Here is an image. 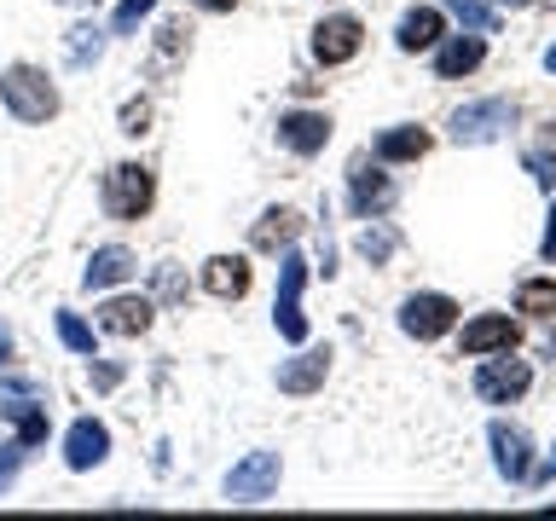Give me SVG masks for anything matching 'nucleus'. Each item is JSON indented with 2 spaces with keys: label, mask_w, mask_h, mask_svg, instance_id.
<instances>
[{
  "label": "nucleus",
  "mask_w": 556,
  "mask_h": 521,
  "mask_svg": "<svg viewBox=\"0 0 556 521\" xmlns=\"http://www.w3.org/2000/svg\"><path fill=\"white\" fill-rule=\"evenodd\" d=\"M0 104H7V116L24 122V128H41V122H52L64 111L59 87H52V76L41 64H7L0 69Z\"/></svg>",
  "instance_id": "obj_1"
},
{
  "label": "nucleus",
  "mask_w": 556,
  "mask_h": 521,
  "mask_svg": "<svg viewBox=\"0 0 556 521\" xmlns=\"http://www.w3.org/2000/svg\"><path fill=\"white\" fill-rule=\"evenodd\" d=\"M99 208L111 215L116 226H134L156 208V174L146 163H111L99 180Z\"/></svg>",
  "instance_id": "obj_2"
},
{
  "label": "nucleus",
  "mask_w": 556,
  "mask_h": 521,
  "mask_svg": "<svg viewBox=\"0 0 556 521\" xmlns=\"http://www.w3.org/2000/svg\"><path fill=\"white\" fill-rule=\"evenodd\" d=\"M0 417H7L12 434L35 452V446L47 441V429H52V399H47L41 382H29V377H7V382H0Z\"/></svg>",
  "instance_id": "obj_3"
},
{
  "label": "nucleus",
  "mask_w": 556,
  "mask_h": 521,
  "mask_svg": "<svg viewBox=\"0 0 556 521\" xmlns=\"http://www.w3.org/2000/svg\"><path fill=\"white\" fill-rule=\"evenodd\" d=\"M302 290H307V260L285 250V260H278V295H273V330L285 336L290 347L307 342V313H302Z\"/></svg>",
  "instance_id": "obj_4"
},
{
  "label": "nucleus",
  "mask_w": 556,
  "mask_h": 521,
  "mask_svg": "<svg viewBox=\"0 0 556 521\" xmlns=\"http://www.w3.org/2000/svg\"><path fill=\"white\" fill-rule=\"evenodd\" d=\"M516 128V99H469L452 111V139L458 145H493V139H504Z\"/></svg>",
  "instance_id": "obj_5"
},
{
  "label": "nucleus",
  "mask_w": 556,
  "mask_h": 521,
  "mask_svg": "<svg viewBox=\"0 0 556 521\" xmlns=\"http://www.w3.org/2000/svg\"><path fill=\"white\" fill-rule=\"evenodd\" d=\"M528 389H533V365L516 359V347H504V354H481V365H476V394L486 399V406H516Z\"/></svg>",
  "instance_id": "obj_6"
},
{
  "label": "nucleus",
  "mask_w": 556,
  "mask_h": 521,
  "mask_svg": "<svg viewBox=\"0 0 556 521\" xmlns=\"http://www.w3.org/2000/svg\"><path fill=\"white\" fill-rule=\"evenodd\" d=\"M400 330H406L412 342H441V336L458 330V302L441 295V290H417V295L400 302Z\"/></svg>",
  "instance_id": "obj_7"
},
{
  "label": "nucleus",
  "mask_w": 556,
  "mask_h": 521,
  "mask_svg": "<svg viewBox=\"0 0 556 521\" xmlns=\"http://www.w3.org/2000/svg\"><path fill=\"white\" fill-rule=\"evenodd\" d=\"M278 481H285V458H278V452H250V458H238L226 469V498L232 504H267L278 493Z\"/></svg>",
  "instance_id": "obj_8"
},
{
  "label": "nucleus",
  "mask_w": 556,
  "mask_h": 521,
  "mask_svg": "<svg viewBox=\"0 0 556 521\" xmlns=\"http://www.w3.org/2000/svg\"><path fill=\"white\" fill-rule=\"evenodd\" d=\"M359 47H365V24H359L354 12H330V17H319V24H313V59H319L325 69L354 64Z\"/></svg>",
  "instance_id": "obj_9"
},
{
  "label": "nucleus",
  "mask_w": 556,
  "mask_h": 521,
  "mask_svg": "<svg viewBox=\"0 0 556 521\" xmlns=\"http://www.w3.org/2000/svg\"><path fill=\"white\" fill-rule=\"evenodd\" d=\"M348 203H354L359 220H377L394 208V180L382 174V163H371V156H354L348 163Z\"/></svg>",
  "instance_id": "obj_10"
},
{
  "label": "nucleus",
  "mask_w": 556,
  "mask_h": 521,
  "mask_svg": "<svg viewBox=\"0 0 556 521\" xmlns=\"http://www.w3.org/2000/svg\"><path fill=\"white\" fill-rule=\"evenodd\" d=\"M486 446H493V469L510 486L533 475V441H528V429H521V423H504V417H498V423L486 429Z\"/></svg>",
  "instance_id": "obj_11"
},
{
  "label": "nucleus",
  "mask_w": 556,
  "mask_h": 521,
  "mask_svg": "<svg viewBox=\"0 0 556 521\" xmlns=\"http://www.w3.org/2000/svg\"><path fill=\"white\" fill-rule=\"evenodd\" d=\"M111 458V429L99 423V417H76V423L64 429V469L70 475H87V469H99Z\"/></svg>",
  "instance_id": "obj_12"
},
{
  "label": "nucleus",
  "mask_w": 556,
  "mask_h": 521,
  "mask_svg": "<svg viewBox=\"0 0 556 521\" xmlns=\"http://www.w3.org/2000/svg\"><path fill=\"white\" fill-rule=\"evenodd\" d=\"M198 284L215 295V302H243V295L255 290V267H250V255H208L198 267Z\"/></svg>",
  "instance_id": "obj_13"
},
{
  "label": "nucleus",
  "mask_w": 556,
  "mask_h": 521,
  "mask_svg": "<svg viewBox=\"0 0 556 521\" xmlns=\"http://www.w3.org/2000/svg\"><path fill=\"white\" fill-rule=\"evenodd\" d=\"M151 319H156V302H151V295H104L93 325L104 330V336H146Z\"/></svg>",
  "instance_id": "obj_14"
},
{
  "label": "nucleus",
  "mask_w": 556,
  "mask_h": 521,
  "mask_svg": "<svg viewBox=\"0 0 556 521\" xmlns=\"http://www.w3.org/2000/svg\"><path fill=\"white\" fill-rule=\"evenodd\" d=\"M330 377V347H295V354L273 371L278 394H319Z\"/></svg>",
  "instance_id": "obj_15"
},
{
  "label": "nucleus",
  "mask_w": 556,
  "mask_h": 521,
  "mask_svg": "<svg viewBox=\"0 0 556 521\" xmlns=\"http://www.w3.org/2000/svg\"><path fill=\"white\" fill-rule=\"evenodd\" d=\"M273 134H278V145H285L290 156H319L330 145V116L325 111H285Z\"/></svg>",
  "instance_id": "obj_16"
},
{
  "label": "nucleus",
  "mask_w": 556,
  "mask_h": 521,
  "mask_svg": "<svg viewBox=\"0 0 556 521\" xmlns=\"http://www.w3.org/2000/svg\"><path fill=\"white\" fill-rule=\"evenodd\" d=\"M481 59H486V35H441V41H434V76L441 81L476 76Z\"/></svg>",
  "instance_id": "obj_17"
},
{
  "label": "nucleus",
  "mask_w": 556,
  "mask_h": 521,
  "mask_svg": "<svg viewBox=\"0 0 556 521\" xmlns=\"http://www.w3.org/2000/svg\"><path fill=\"white\" fill-rule=\"evenodd\" d=\"M302 208H290V203H273V208H261V220L250 226V250L261 255H278V250H290L295 238H302Z\"/></svg>",
  "instance_id": "obj_18"
},
{
  "label": "nucleus",
  "mask_w": 556,
  "mask_h": 521,
  "mask_svg": "<svg viewBox=\"0 0 556 521\" xmlns=\"http://www.w3.org/2000/svg\"><path fill=\"white\" fill-rule=\"evenodd\" d=\"M134 272H139V255L128 250V243H99V250L87 255L81 290H116V284H128Z\"/></svg>",
  "instance_id": "obj_19"
},
{
  "label": "nucleus",
  "mask_w": 556,
  "mask_h": 521,
  "mask_svg": "<svg viewBox=\"0 0 556 521\" xmlns=\"http://www.w3.org/2000/svg\"><path fill=\"white\" fill-rule=\"evenodd\" d=\"M516 342H521V330H516L510 313H481V319H469V325H464V336H458V347H464L469 359L504 354V347H516Z\"/></svg>",
  "instance_id": "obj_20"
},
{
  "label": "nucleus",
  "mask_w": 556,
  "mask_h": 521,
  "mask_svg": "<svg viewBox=\"0 0 556 521\" xmlns=\"http://www.w3.org/2000/svg\"><path fill=\"white\" fill-rule=\"evenodd\" d=\"M429 145H434L429 128H417V122H400V128H382V134H377L371 156H377L382 168H389V163H417V156H429Z\"/></svg>",
  "instance_id": "obj_21"
},
{
  "label": "nucleus",
  "mask_w": 556,
  "mask_h": 521,
  "mask_svg": "<svg viewBox=\"0 0 556 521\" xmlns=\"http://www.w3.org/2000/svg\"><path fill=\"white\" fill-rule=\"evenodd\" d=\"M441 35H446L441 7H412V12L394 24V47H400V52H434V41H441Z\"/></svg>",
  "instance_id": "obj_22"
},
{
  "label": "nucleus",
  "mask_w": 556,
  "mask_h": 521,
  "mask_svg": "<svg viewBox=\"0 0 556 521\" xmlns=\"http://www.w3.org/2000/svg\"><path fill=\"white\" fill-rule=\"evenodd\" d=\"M191 59V24L186 17H163L156 24V52H151V76H168L174 64Z\"/></svg>",
  "instance_id": "obj_23"
},
{
  "label": "nucleus",
  "mask_w": 556,
  "mask_h": 521,
  "mask_svg": "<svg viewBox=\"0 0 556 521\" xmlns=\"http://www.w3.org/2000/svg\"><path fill=\"white\" fill-rule=\"evenodd\" d=\"M104 41H111V29L99 24H70L64 29V64L70 69H93L104 59Z\"/></svg>",
  "instance_id": "obj_24"
},
{
  "label": "nucleus",
  "mask_w": 556,
  "mask_h": 521,
  "mask_svg": "<svg viewBox=\"0 0 556 521\" xmlns=\"http://www.w3.org/2000/svg\"><path fill=\"white\" fill-rule=\"evenodd\" d=\"M52 330H59V342L70 347V354H81V359H93V354H99V342H93V325H87L81 313L59 307V313H52Z\"/></svg>",
  "instance_id": "obj_25"
},
{
  "label": "nucleus",
  "mask_w": 556,
  "mask_h": 521,
  "mask_svg": "<svg viewBox=\"0 0 556 521\" xmlns=\"http://www.w3.org/2000/svg\"><path fill=\"white\" fill-rule=\"evenodd\" d=\"M516 313L556 319V278H521V284H516Z\"/></svg>",
  "instance_id": "obj_26"
},
{
  "label": "nucleus",
  "mask_w": 556,
  "mask_h": 521,
  "mask_svg": "<svg viewBox=\"0 0 556 521\" xmlns=\"http://www.w3.org/2000/svg\"><path fill=\"white\" fill-rule=\"evenodd\" d=\"M400 250V232L394 226H382V215L377 220H365V232H359V255L371 260V267H382V260H389Z\"/></svg>",
  "instance_id": "obj_27"
},
{
  "label": "nucleus",
  "mask_w": 556,
  "mask_h": 521,
  "mask_svg": "<svg viewBox=\"0 0 556 521\" xmlns=\"http://www.w3.org/2000/svg\"><path fill=\"white\" fill-rule=\"evenodd\" d=\"M446 12L458 17L469 35H493V29H498V12H493V7H481V0H446Z\"/></svg>",
  "instance_id": "obj_28"
},
{
  "label": "nucleus",
  "mask_w": 556,
  "mask_h": 521,
  "mask_svg": "<svg viewBox=\"0 0 556 521\" xmlns=\"http://www.w3.org/2000/svg\"><path fill=\"white\" fill-rule=\"evenodd\" d=\"M186 295H191V284H186V278H180V267H174V260H163V267H156V278H151V302H186Z\"/></svg>",
  "instance_id": "obj_29"
},
{
  "label": "nucleus",
  "mask_w": 556,
  "mask_h": 521,
  "mask_svg": "<svg viewBox=\"0 0 556 521\" xmlns=\"http://www.w3.org/2000/svg\"><path fill=\"white\" fill-rule=\"evenodd\" d=\"M528 174L556 198V151H551V134H545V145H528Z\"/></svg>",
  "instance_id": "obj_30"
},
{
  "label": "nucleus",
  "mask_w": 556,
  "mask_h": 521,
  "mask_svg": "<svg viewBox=\"0 0 556 521\" xmlns=\"http://www.w3.org/2000/svg\"><path fill=\"white\" fill-rule=\"evenodd\" d=\"M122 377H128V365H122V359H87V382H93V389L99 394H111V389H122Z\"/></svg>",
  "instance_id": "obj_31"
},
{
  "label": "nucleus",
  "mask_w": 556,
  "mask_h": 521,
  "mask_svg": "<svg viewBox=\"0 0 556 521\" xmlns=\"http://www.w3.org/2000/svg\"><path fill=\"white\" fill-rule=\"evenodd\" d=\"M151 12H156V0H122L116 17H111V35H134V29L146 24Z\"/></svg>",
  "instance_id": "obj_32"
},
{
  "label": "nucleus",
  "mask_w": 556,
  "mask_h": 521,
  "mask_svg": "<svg viewBox=\"0 0 556 521\" xmlns=\"http://www.w3.org/2000/svg\"><path fill=\"white\" fill-rule=\"evenodd\" d=\"M24 458H29V446L17 441V434H12V441H0V493H7V486L17 481V469H24Z\"/></svg>",
  "instance_id": "obj_33"
},
{
  "label": "nucleus",
  "mask_w": 556,
  "mask_h": 521,
  "mask_svg": "<svg viewBox=\"0 0 556 521\" xmlns=\"http://www.w3.org/2000/svg\"><path fill=\"white\" fill-rule=\"evenodd\" d=\"M122 134H128V139L151 134V99H128V104H122Z\"/></svg>",
  "instance_id": "obj_34"
},
{
  "label": "nucleus",
  "mask_w": 556,
  "mask_h": 521,
  "mask_svg": "<svg viewBox=\"0 0 556 521\" xmlns=\"http://www.w3.org/2000/svg\"><path fill=\"white\" fill-rule=\"evenodd\" d=\"M539 260H551V267H556V203H551V215H545V238H539Z\"/></svg>",
  "instance_id": "obj_35"
},
{
  "label": "nucleus",
  "mask_w": 556,
  "mask_h": 521,
  "mask_svg": "<svg viewBox=\"0 0 556 521\" xmlns=\"http://www.w3.org/2000/svg\"><path fill=\"white\" fill-rule=\"evenodd\" d=\"M528 481H533V486H551V481H556V446H551V458H545V463H539V469H533V475H528Z\"/></svg>",
  "instance_id": "obj_36"
},
{
  "label": "nucleus",
  "mask_w": 556,
  "mask_h": 521,
  "mask_svg": "<svg viewBox=\"0 0 556 521\" xmlns=\"http://www.w3.org/2000/svg\"><path fill=\"white\" fill-rule=\"evenodd\" d=\"M191 7H198V12H238L243 0H191Z\"/></svg>",
  "instance_id": "obj_37"
},
{
  "label": "nucleus",
  "mask_w": 556,
  "mask_h": 521,
  "mask_svg": "<svg viewBox=\"0 0 556 521\" xmlns=\"http://www.w3.org/2000/svg\"><path fill=\"white\" fill-rule=\"evenodd\" d=\"M12 359V336H7V325H0V365Z\"/></svg>",
  "instance_id": "obj_38"
},
{
  "label": "nucleus",
  "mask_w": 556,
  "mask_h": 521,
  "mask_svg": "<svg viewBox=\"0 0 556 521\" xmlns=\"http://www.w3.org/2000/svg\"><path fill=\"white\" fill-rule=\"evenodd\" d=\"M498 7H504V12H521V7H533V0H498Z\"/></svg>",
  "instance_id": "obj_39"
},
{
  "label": "nucleus",
  "mask_w": 556,
  "mask_h": 521,
  "mask_svg": "<svg viewBox=\"0 0 556 521\" xmlns=\"http://www.w3.org/2000/svg\"><path fill=\"white\" fill-rule=\"evenodd\" d=\"M545 69H551V76H556V41L545 47Z\"/></svg>",
  "instance_id": "obj_40"
},
{
  "label": "nucleus",
  "mask_w": 556,
  "mask_h": 521,
  "mask_svg": "<svg viewBox=\"0 0 556 521\" xmlns=\"http://www.w3.org/2000/svg\"><path fill=\"white\" fill-rule=\"evenodd\" d=\"M59 7H99V0H59Z\"/></svg>",
  "instance_id": "obj_41"
}]
</instances>
